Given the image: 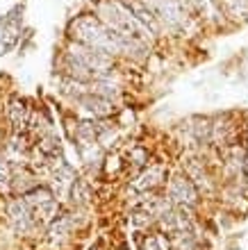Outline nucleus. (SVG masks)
Instances as JSON below:
<instances>
[{
  "label": "nucleus",
  "mask_w": 248,
  "mask_h": 250,
  "mask_svg": "<svg viewBox=\"0 0 248 250\" xmlns=\"http://www.w3.org/2000/svg\"><path fill=\"white\" fill-rule=\"evenodd\" d=\"M96 14H98V21L103 25H107L114 32L123 34V37H130V39H137L141 43H148L153 32L144 23H139L135 16L130 14V9L121 2V0H103L96 7Z\"/></svg>",
  "instance_id": "obj_1"
},
{
  "label": "nucleus",
  "mask_w": 248,
  "mask_h": 250,
  "mask_svg": "<svg viewBox=\"0 0 248 250\" xmlns=\"http://www.w3.org/2000/svg\"><path fill=\"white\" fill-rule=\"evenodd\" d=\"M71 37L82 46H89L93 50H100L105 55H118V32L110 30L98 21V16H78L71 23Z\"/></svg>",
  "instance_id": "obj_2"
},
{
  "label": "nucleus",
  "mask_w": 248,
  "mask_h": 250,
  "mask_svg": "<svg viewBox=\"0 0 248 250\" xmlns=\"http://www.w3.org/2000/svg\"><path fill=\"white\" fill-rule=\"evenodd\" d=\"M68 55H71L73 60H78L85 68H89L93 80L107 78V73H110L112 66H114L110 55L100 53V50H93V48H89V46H82V43H71V46H68Z\"/></svg>",
  "instance_id": "obj_3"
},
{
  "label": "nucleus",
  "mask_w": 248,
  "mask_h": 250,
  "mask_svg": "<svg viewBox=\"0 0 248 250\" xmlns=\"http://www.w3.org/2000/svg\"><path fill=\"white\" fill-rule=\"evenodd\" d=\"M166 196H169V200L173 205H178V207H189V209H194L198 205V189L184 173H178V175H173V178L169 180Z\"/></svg>",
  "instance_id": "obj_4"
},
{
  "label": "nucleus",
  "mask_w": 248,
  "mask_h": 250,
  "mask_svg": "<svg viewBox=\"0 0 248 250\" xmlns=\"http://www.w3.org/2000/svg\"><path fill=\"white\" fill-rule=\"evenodd\" d=\"M7 221L14 228L16 234H32L37 230V221L32 216V209L27 207L23 198H14L7 203Z\"/></svg>",
  "instance_id": "obj_5"
},
{
  "label": "nucleus",
  "mask_w": 248,
  "mask_h": 250,
  "mask_svg": "<svg viewBox=\"0 0 248 250\" xmlns=\"http://www.w3.org/2000/svg\"><path fill=\"white\" fill-rule=\"evenodd\" d=\"M75 105L87 112L89 116L93 119H107L110 114H114V105H112V100H105L100 96H93V93L85 91V93H78L75 96Z\"/></svg>",
  "instance_id": "obj_6"
},
{
  "label": "nucleus",
  "mask_w": 248,
  "mask_h": 250,
  "mask_svg": "<svg viewBox=\"0 0 248 250\" xmlns=\"http://www.w3.org/2000/svg\"><path fill=\"white\" fill-rule=\"evenodd\" d=\"M128 9H130V14L135 16V19L139 21V23H144L146 27H148L153 34H157L159 30H162V21L155 16V12L150 9L146 2H141V0H121Z\"/></svg>",
  "instance_id": "obj_7"
},
{
  "label": "nucleus",
  "mask_w": 248,
  "mask_h": 250,
  "mask_svg": "<svg viewBox=\"0 0 248 250\" xmlns=\"http://www.w3.org/2000/svg\"><path fill=\"white\" fill-rule=\"evenodd\" d=\"M164 178H166V168H164V166H148V168L132 182V189L139 191V193H148V191L157 189V187L162 185Z\"/></svg>",
  "instance_id": "obj_8"
},
{
  "label": "nucleus",
  "mask_w": 248,
  "mask_h": 250,
  "mask_svg": "<svg viewBox=\"0 0 248 250\" xmlns=\"http://www.w3.org/2000/svg\"><path fill=\"white\" fill-rule=\"evenodd\" d=\"M73 228H75V218L73 216H57L48 225V239L52 244H64L68 234L73 232Z\"/></svg>",
  "instance_id": "obj_9"
},
{
  "label": "nucleus",
  "mask_w": 248,
  "mask_h": 250,
  "mask_svg": "<svg viewBox=\"0 0 248 250\" xmlns=\"http://www.w3.org/2000/svg\"><path fill=\"white\" fill-rule=\"evenodd\" d=\"M7 114H9L12 127L16 132H21L27 125V107H25V103H23V100L14 98L12 103H9V109H7Z\"/></svg>",
  "instance_id": "obj_10"
},
{
  "label": "nucleus",
  "mask_w": 248,
  "mask_h": 250,
  "mask_svg": "<svg viewBox=\"0 0 248 250\" xmlns=\"http://www.w3.org/2000/svg\"><path fill=\"white\" fill-rule=\"evenodd\" d=\"M169 239L173 250H201V241L194 232H176Z\"/></svg>",
  "instance_id": "obj_11"
},
{
  "label": "nucleus",
  "mask_w": 248,
  "mask_h": 250,
  "mask_svg": "<svg viewBox=\"0 0 248 250\" xmlns=\"http://www.w3.org/2000/svg\"><path fill=\"white\" fill-rule=\"evenodd\" d=\"M184 175L198 187H209V178L207 173H205V168H203V164L198 162V159H189L187 162V166H184Z\"/></svg>",
  "instance_id": "obj_12"
},
{
  "label": "nucleus",
  "mask_w": 248,
  "mask_h": 250,
  "mask_svg": "<svg viewBox=\"0 0 248 250\" xmlns=\"http://www.w3.org/2000/svg\"><path fill=\"white\" fill-rule=\"evenodd\" d=\"M141 250H173L169 234L164 232H148L141 241Z\"/></svg>",
  "instance_id": "obj_13"
},
{
  "label": "nucleus",
  "mask_w": 248,
  "mask_h": 250,
  "mask_svg": "<svg viewBox=\"0 0 248 250\" xmlns=\"http://www.w3.org/2000/svg\"><path fill=\"white\" fill-rule=\"evenodd\" d=\"M130 223H132V228H135V230H146V228H150V225L157 223V221L150 216L146 209H141V207H139L135 214H130Z\"/></svg>",
  "instance_id": "obj_14"
},
{
  "label": "nucleus",
  "mask_w": 248,
  "mask_h": 250,
  "mask_svg": "<svg viewBox=\"0 0 248 250\" xmlns=\"http://www.w3.org/2000/svg\"><path fill=\"white\" fill-rule=\"evenodd\" d=\"M9 185H12V173H9L5 162L0 159V189H9Z\"/></svg>",
  "instance_id": "obj_15"
},
{
  "label": "nucleus",
  "mask_w": 248,
  "mask_h": 250,
  "mask_svg": "<svg viewBox=\"0 0 248 250\" xmlns=\"http://www.w3.org/2000/svg\"><path fill=\"white\" fill-rule=\"evenodd\" d=\"M130 157H132V162H135L137 166H144L146 159H148V152H146L144 148H135V150L130 152Z\"/></svg>",
  "instance_id": "obj_16"
},
{
  "label": "nucleus",
  "mask_w": 248,
  "mask_h": 250,
  "mask_svg": "<svg viewBox=\"0 0 248 250\" xmlns=\"http://www.w3.org/2000/svg\"><path fill=\"white\" fill-rule=\"evenodd\" d=\"M246 166H248V144H246Z\"/></svg>",
  "instance_id": "obj_17"
}]
</instances>
